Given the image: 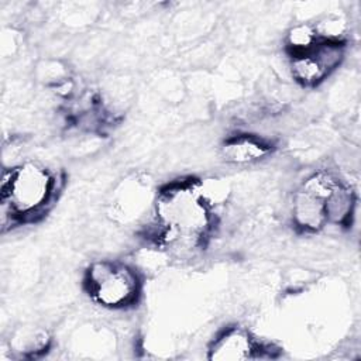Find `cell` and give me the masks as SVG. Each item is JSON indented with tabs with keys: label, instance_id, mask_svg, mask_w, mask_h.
Segmentation results:
<instances>
[{
	"label": "cell",
	"instance_id": "cell-5",
	"mask_svg": "<svg viewBox=\"0 0 361 361\" xmlns=\"http://www.w3.org/2000/svg\"><path fill=\"white\" fill-rule=\"evenodd\" d=\"M347 42L343 38H319L305 52L289 55V69L293 80L302 87L322 85L344 61Z\"/></svg>",
	"mask_w": 361,
	"mask_h": 361
},
{
	"label": "cell",
	"instance_id": "cell-8",
	"mask_svg": "<svg viewBox=\"0 0 361 361\" xmlns=\"http://www.w3.org/2000/svg\"><path fill=\"white\" fill-rule=\"evenodd\" d=\"M357 207V195L351 186L337 180L326 196L327 224L351 227Z\"/></svg>",
	"mask_w": 361,
	"mask_h": 361
},
{
	"label": "cell",
	"instance_id": "cell-1",
	"mask_svg": "<svg viewBox=\"0 0 361 361\" xmlns=\"http://www.w3.org/2000/svg\"><path fill=\"white\" fill-rule=\"evenodd\" d=\"M149 240L175 252L206 247L217 224L214 206L202 192L200 179L182 178L164 185L152 200Z\"/></svg>",
	"mask_w": 361,
	"mask_h": 361
},
{
	"label": "cell",
	"instance_id": "cell-6",
	"mask_svg": "<svg viewBox=\"0 0 361 361\" xmlns=\"http://www.w3.org/2000/svg\"><path fill=\"white\" fill-rule=\"evenodd\" d=\"M272 345L255 338L248 329L228 326L209 344L207 358L219 361L257 360L272 357Z\"/></svg>",
	"mask_w": 361,
	"mask_h": 361
},
{
	"label": "cell",
	"instance_id": "cell-7",
	"mask_svg": "<svg viewBox=\"0 0 361 361\" xmlns=\"http://www.w3.org/2000/svg\"><path fill=\"white\" fill-rule=\"evenodd\" d=\"M274 151L271 141L252 134L228 135L221 147V158L234 165H247L268 157Z\"/></svg>",
	"mask_w": 361,
	"mask_h": 361
},
{
	"label": "cell",
	"instance_id": "cell-3",
	"mask_svg": "<svg viewBox=\"0 0 361 361\" xmlns=\"http://www.w3.org/2000/svg\"><path fill=\"white\" fill-rule=\"evenodd\" d=\"M83 290L96 305L109 310L135 307L144 292L140 271L121 259H97L83 272Z\"/></svg>",
	"mask_w": 361,
	"mask_h": 361
},
{
	"label": "cell",
	"instance_id": "cell-2",
	"mask_svg": "<svg viewBox=\"0 0 361 361\" xmlns=\"http://www.w3.org/2000/svg\"><path fill=\"white\" fill-rule=\"evenodd\" d=\"M61 175L44 164L25 161L4 169L1 180L3 226L35 223L44 217L62 189Z\"/></svg>",
	"mask_w": 361,
	"mask_h": 361
},
{
	"label": "cell",
	"instance_id": "cell-10",
	"mask_svg": "<svg viewBox=\"0 0 361 361\" xmlns=\"http://www.w3.org/2000/svg\"><path fill=\"white\" fill-rule=\"evenodd\" d=\"M319 38L320 37L317 34L314 24L299 23L292 25L285 37L288 55H295L307 51L317 42Z\"/></svg>",
	"mask_w": 361,
	"mask_h": 361
},
{
	"label": "cell",
	"instance_id": "cell-4",
	"mask_svg": "<svg viewBox=\"0 0 361 361\" xmlns=\"http://www.w3.org/2000/svg\"><path fill=\"white\" fill-rule=\"evenodd\" d=\"M338 180L334 175L319 171L312 173L293 193L290 216L300 233H319L327 226L326 196Z\"/></svg>",
	"mask_w": 361,
	"mask_h": 361
},
{
	"label": "cell",
	"instance_id": "cell-9",
	"mask_svg": "<svg viewBox=\"0 0 361 361\" xmlns=\"http://www.w3.org/2000/svg\"><path fill=\"white\" fill-rule=\"evenodd\" d=\"M51 347V336L39 327H24L13 334L10 351L21 358H35Z\"/></svg>",
	"mask_w": 361,
	"mask_h": 361
}]
</instances>
